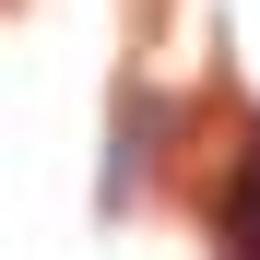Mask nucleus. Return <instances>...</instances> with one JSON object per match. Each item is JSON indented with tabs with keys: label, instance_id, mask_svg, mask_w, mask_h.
Segmentation results:
<instances>
[{
	"label": "nucleus",
	"instance_id": "1",
	"mask_svg": "<svg viewBox=\"0 0 260 260\" xmlns=\"http://www.w3.org/2000/svg\"><path fill=\"white\" fill-rule=\"evenodd\" d=\"M225 260H260V130H248V166L225 178Z\"/></svg>",
	"mask_w": 260,
	"mask_h": 260
}]
</instances>
